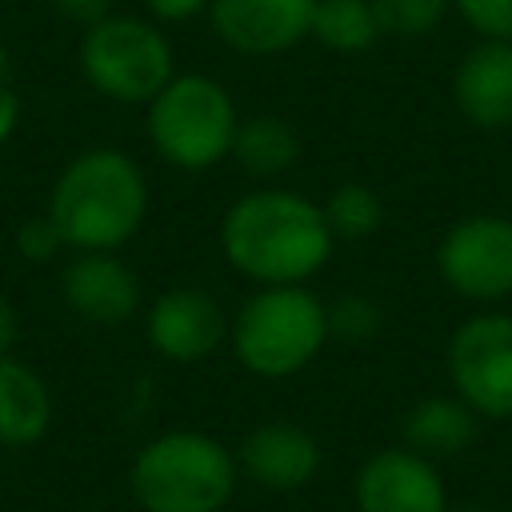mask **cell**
Here are the masks:
<instances>
[{"label":"cell","instance_id":"6da1fadb","mask_svg":"<svg viewBox=\"0 0 512 512\" xmlns=\"http://www.w3.org/2000/svg\"><path fill=\"white\" fill-rule=\"evenodd\" d=\"M332 228L300 192L256 188L240 196L220 224V248L236 272L256 284H304L332 256Z\"/></svg>","mask_w":512,"mask_h":512},{"label":"cell","instance_id":"7a4b0ae2","mask_svg":"<svg viewBox=\"0 0 512 512\" xmlns=\"http://www.w3.org/2000/svg\"><path fill=\"white\" fill-rule=\"evenodd\" d=\"M148 212V184L136 160L116 148L80 152L52 184L48 216L76 252L120 248Z\"/></svg>","mask_w":512,"mask_h":512},{"label":"cell","instance_id":"3957f363","mask_svg":"<svg viewBox=\"0 0 512 512\" xmlns=\"http://www.w3.org/2000/svg\"><path fill=\"white\" fill-rule=\"evenodd\" d=\"M232 452L204 432H164L132 460V492L144 512H220L236 488Z\"/></svg>","mask_w":512,"mask_h":512},{"label":"cell","instance_id":"277c9868","mask_svg":"<svg viewBox=\"0 0 512 512\" xmlns=\"http://www.w3.org/2000/svg\"><path fill=\"white\" fill-rule=\"evenodd\" d=\"M328 340V312L304 284H264L232 324L236 360L268 380L300 372Z\"/></svg>","mask_w":512,"mask_h":512},{"label":"cell","instance_id":"5b68a950","mask_svg":"<svg viewBox=\"0 0 512 512\" xmlns=\"http://www.w3.org/2000/svg\"><path fill=\"white\" fill-rule=\"evenodd\" d=\"M232 136L236 104L212 76H172L148 100V140L176 168H212L232 152Z\"/></svg>","mask_w":512,"mask_h":512},{"label":"cell","instance_id":"8992f818","mask_svg":"<svg viewBox=\"0 0 512 512\" xmlns=\"http://www.w3.org/2000/svg\"><path fill=\"white\" fill-rule=\"evenodd\" d=\"M80 68L96 92L124 104H148L176 76L172 44L164 40V32L140 16L116 12L84 28Z\"/></svg>","mask_w":512,"mask_h":512},{"label":"cell","instance_id":"52a82bcc","mask_svg":"<svg viewBox=\"0 0 512 512\" xmlns=\"http://www.w3.org/2000/svg\"><path fill=\"white\" fill-rule=\"evenodd\" d=\"M452 392L484 420H512V316L476 312L448 340Z\"/></svg>","mask_w":512,"mask_h":512},{"label":"cell","instance_id":"ba28073f","mask_svg":"<svg viewBox=\"0 0 512 512\" xmlns=\"http://www.w3.org/2000/svg\"><path fill=\"white\" fill-rule=\"evenodd\" d=\"M440 280L476 304H496L512 296V220L508 216H464L436 248Z\"/></svg>","mask_w":512,"mask_h":512},{"label":"cell","instance_id":"9c48e42d","mask_svg":"<svg viewBox=\"0 0 512 512\" xmlns=\"http://www.w3.org/2000/svg\"><path fill=\"white\" fill-rule=\"evenodd\" d=\"M356 512H448V492L428 456L380 448L356 472Z\"/></svg>","mask_w":512,"mask_h":512},{"label":"cell","instance_id":"30bf717a","mask_svg":"<svg viewBox=\"0 0 512 512\" xmlns=\"http://www.w3.org/2000/svg\"><path fill=\"white\" fill-rule=\"evenodd\" d=\"M316 0H212L216 36L240 56H280L312 32Z\"/></svg>","mask_w":512,"mask_h":512},{"label":"cell","instance_id":"8fae6325","mask_svg":"<svg viewBox=\"0 0 512 512\" xmlns=\"http://www.w3.org/2000/svg\"><path fill=\"white\" fill-rule=\"evenodd\" d=\"M144 332L160 356L192 364V360H204L208 352L220 348V340L228 336V320H224V308L216 304L212 292L168 288L148 304Z\"/></svg>","mask_w":512,"mask_h":512},{"label":"cell","instance_id":"7c38bea8","mask_svg":"<svg viewBox=\"0 0 512 512\" xmlns=\"http://www.w3.org/2000/svg\"><path fill=\"white\" fill-rule=\"evenodd\" d=\"M452 100L468 124L508 128L512 124V44L480 36V44H472L452 72Z\"/></svg>","mask_w":512,"mask_h":512},{"label":"cell","instance_id":"4fadbf2b","mask_svg":"<svg viewBox=\"0 0 512 512\" xmlns=\"http://www.w3.org/2000/svg\"><path fill=\"white\" fill-rule=\"evenodd\" d=\"M68 308L92 324H120L140 304V280L112 252H76L60 276Z\"/></svg>","mask_w":512,"mask_h":512},{"label":"cell","instance_id":"5bb4252c","mask_svg":"<svg viewBox=\"0 0 512 512\" xmlns=\"http://www.w3.org/2000/svg\"><path fill=\"white\" fill-rule=\"evenodd\" d=\"M236 468L272 492H292L316 476L320 444L312 440L308 428L288 424V420H272V424H260L244 436Z\"/></svg>","mask_w":512,"mask_h":512},{"label":"cell","instance_id":"9a60e30c","mask_svg":"<svg viewBox=\"0 0 512 512\" xmlns=\"http://www.w3.org/2000/svg\"><path fill=\"white\" fill-rule=\"evenodd\" d=\"M52 424V396L44 380L12 352L0 356V448L36 444Z\"/></svg>","mask_w":512,"mask_h":512},{"label":"cell","instance_id":"2e32d148","mask_svg":"<svg viewBox=\"0 0 512 512\" xmlns=\"http://www.w3.org/2000/svg\"><path fill=\"white\" fill-rule=\"evenodd\" d=\"M476 412L452 392V396H424L404 416V448L436 460L456 456L476 440Z\"/></svg>","mask_w":512,"mask_h":512},{"label":"cell","instance_id":"e0dca14e","mask_svg":"<svg viewBox=\"0 0 512 512\" xmlns=\"http://www.w3.org/2000/svg\"><path fill=\"white\" fill-rule=\"evenodd\" d=\"M232 156L248 176H280L300 156V136L280 116H248L236 120Z\"/></svg>","mask_w":512,"mask_h":512},{"label":"cell","instance_id":"ac0fdd59","mask_svg":"<svg viewBox=\"0 0 512 512\" xmlns=\"http://www.w3.org/2000/svg\"><path fill=\"white\" fill-rule=\"evenodd\" d=\"M328 52L360 56L376 44L380 24L368 0H316L312 8V32Z\"/></svg>","mask_w":512,"mask_h":512},{"label":"cell","instance_id":"d6986e66","mask_svg":"<svg viewBox=\"0 0 512 512\" xmlns=\"http://www.w3.org/2000/svg\"><path fill=\"white\" fill-rule=\"evenodd\" d=\"M320 212H324V220H328V228H332L336 240H364V236H372V232L380 228V220H384L380 196H376L368 184H356V180L332 188V196L324 200Z\"/></svg>","mask_w":512,"mask_h":512},{"label":"cell","instance_id":"ffe728a7","mask_svg":"<svg viewBox=\"0 0 512 512\" xmlns=\"http://www.w3.org/2000/svg\"><path fill=\"white\" fill-rule=\"evenodd\" d=\"M368 4L376 12L380 32H392V36H424L452 8V0H368Z\"/></svg>","mask_w":512,"mask_h":512},{"label":"cell","instance_id":"44dd1931","mask_svg":"<svg viewBox=\"0 0 512 512\" xmlns=\"http://www.w3.org/2000/svg\"><path fill=\"white\" fill-rule=\"evenodd\" d=\"M324 312H328V336H336V340H344V344H364V340H372L376 332H380V308H376V300H368V296H340L336 304H324Z\"/></svg>","mask_w":512,"mask_h":512},{"label":"cell","instance_id":"7402d4cb","mask_svg":"<svg viewBox=\"0 0 512 512\" xmlns=\"http://www.w3.org/2000/svg\"><path fill=\"white\" fill-rule=\"evenodd\" d=\"M452 8L464 16L468 28H476L488 40L512 44V0H452Z\"/></svg>","mask_w":512,"mask_h":512},{"label":"cell","instance_id":"603a6c76","mask_svg":"<svg viewBox=\"0 0 512 512\" xmlns=\"http://www.w3.org/2000/svg\"><path fill=\"white\" fill-rule=\"evenodd\" d=\"M16 248H20V256L24 260H52L60 248H64V236H60V228L52 224V216L44 212L40 220H24L20 224V232H16Z\"/></svg>","mask_w":512,"mask_h":512},{"label":"cell","instance_id":"cb8c5ba5","mask_svg":"<svg viewBox=\"0 0 512 512\" xmlns=\"http://www.w3.org/2000/svg\"><path fill=\"white\" fill-rule=\"evenodd\" d=\"M16 120H20V96H16V88H12L8 56H4V48H0V144L12 136Z\"/></svg>","mask_w":512,"mask_h":512},{"label":"cell","instance_id":"d4e9b609","mask_svg":"<svg viewBox=\"0 0 512 512\" xmlns=\"http://www.w3.org/2000/svg\"><path fill=\"white\" fill-rule=\"evenodd\" d=\"M52 8L88 28V24H96V20H104L112 12V0H52Z\"/></svg>","mask_w":512,"mask_h":512},{"label":"cell","instance_id":"484cf974","mask_svg":"<svg viewBox=\"0 0 512 512\" xmlns=\"http://www.w3.org/2000/svg\"><path fill=\"white\" fill-rule=\"evenodd\" d=\"M148 4V12L156 16V20H168V24H180V20H188V16H196V12H204L212 0H144Z\"/></svg>","mask_w":512,"mask_h":512},{"label":"cell","instance_id":"4316f807","mask_svg":"<svg viewBox=\"0 0 512 512\" xmlns=\"http://www.w3.org/2000/svg\"><path fill=\"white\" fill-rule=\"evenodd\" d=\"M16 336H20V316H16L12 300H8V296H0V356H8V352H12Z\"/></svg>","mask_w":512,"mask_h":512},{"label":"cell","instance_id":"83f0119b","mask_svg":"<svg viewBox=\"0 0 512 512\" xmlns=\"http://www.w3.org/2000/svg\"><path fill=\"white\" fill-rule=\"evenodd\" d=\"M448 512H488V508H448Z\"/></svg>","mask_w":512,"mask_h":512}]
</instances>
